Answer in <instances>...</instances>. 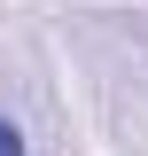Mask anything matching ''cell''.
Returning a JSON list of instances; mask_svg holds the SVG:
<instances>
[{
    "label": "cell",
    "mask_w": 148,
    "mask_h": 156,
    "mask_svg": "<svg viewBox=\"0 0 148 156\" xmlns=\"http://www.w3.org/2000/svg\"><path fill=\"white\" fill-rule=\"evenodd\" d=\"M0 156H31V148H23V133L8 125V117H0Z\"/></svg>",
    "instance_id": "cell-1"
}]
</instances>
